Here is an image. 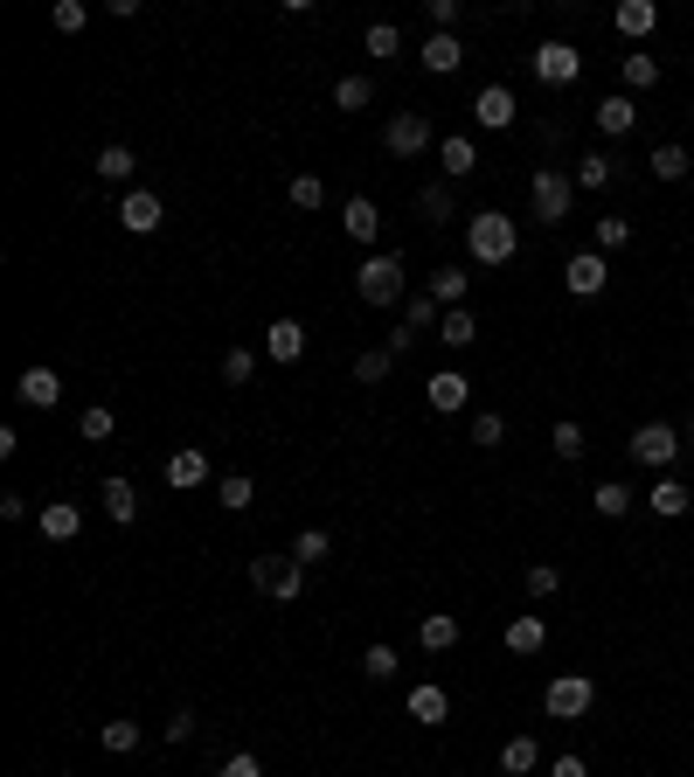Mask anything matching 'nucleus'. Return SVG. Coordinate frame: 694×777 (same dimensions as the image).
Segmentation results:
<instances>
[{
	"label": "nucleus",
	"mask_w": 694,
	"mask_h": 777,
	"mask_svg": "<svg viewBox=\"0 0 694 777\" xmlns=\"http://www.w3.org/2000/svg\"><path fill=\"white\" fill-rule=\"evenodd\" d=\"M514 251H521V230H514V216H500V208H479L473 222H465V257L473 264H514Z\"/></svg>",
	"instance_id": "nucleus-1"
},
{
	"label": "nucleus",
	"mask_w": 694,
	"mask_h": 777,
	"mask_svg": "<svg viewBox=\"0 0 694 777\" xmlns=\"http://www.w3.org/2000/svg\"><path fill=\"white\" fill-rule=\"evenodd\" d=\"M354 299H362V306H397L403 299V257L397 251H368L362 271H354Z\"/></svg>",
	"instance_id": "nucleus-2"
},
{
	"label": "nucleus",
	"mask_w": 694,
	"mask_h": 777,
	"mask_svg": "<svg viewBox=\"0 0 694 777\" xmlns=\"http://www.w3.org/2000/svg\"><path fill=\"white\" fill-rule=\"evenodd\" d=\"M528 202H535V222H541V230H556V222H570V202H576V174H562V167H535V181H528Z\"/></svg>",
	"instance_id": "nucleus-3"
},
{
	"label": "nucleus",
	"mask_w": 694,
	"mask_h": 777,
	"mask_svg": "<svg viewBox=\"0 0 694 777\" xmlns=\"http://www.w3.org/2000/svg\"><path fill=\"white\" fill-rule=\"evenodd\" d=\"M251 583L271 591L278 604H299V591H306V562L299 556H251Z\"/></svg>",
	"instance_id": "nucleus-4"
},
{
	"label": "nucleus",
	"mask_w": 694,
	"mask_h": 777,
	"mask_svg": "<svg viewBox=\"0 0 694 777\" xmlns=\"http://www.w3.org/2000/svg\"><path fill=\"white\" fill-rule=\"evenodd\" d=\"M625 451H632V465L660 472V465H673V459H681V430H673V424H640V430L625 438Z\"/></svg>",
	"instance_id": "nucleus-5"
},
{
	"label": "nucleus",
	"mask_w": 694,
	"mask_h": 777,
	"mask_svg": "<svg viewBox=\"0 0 694 777\" xmlns=\"http://www.w3.org/2000/svg\"><path fill=\"white\" fill-rule=\"evenodd\" d=\"M590 701H597V688L584 673H556L549 688H541V708L556 715V723H576V715H590Z\"/></svg>",
	"instance_id": "nucleus-6"
},
{
	"label": "nucleus",
	"mask_w": 694,
	"mask_h": 777,
	"mask_svg": "<svg viewBox=\"0 0 694 777\" xmlns=\"http://www.w3.org/2000/svg\"><path fill=\"white\" fill-rule=\"evenodd\" d=\"M528 70H535V84H549V90H570L576 77H584V56H576L570 43H541L528 56Z\"/></svg>",
	"instance_id": "nucleus-7"
},
{
	"label": "nucleus",
	"mask_w": 694,
	"mask_h": 777,
	"mask_svg": "<svg viewBox=\"0 0 694 777\" xmlns=\"http://www.w3.org/2000/svg\"><path fill=\"white\" fill-rule=\"evenodd\" d=\"M562 286H570L576 299H597L611 286V264H605V251H576L570 264H562Z\"/></svg>",
	"instance_id": "nucleus-8"
},
{
	"label": "nucleus",
	"mask_w": 694,
	"mask_h": 777,
	"mask_svg": "<svg viewBox=\"0 0 694 777\" xmlns=\"http://www.w3.org/2000/svg\"><path fill=\"white\" fill-rule=\"evenodd\" d=\"M382 146H389L397 160H417L424 146H430V119H424V111H397L389 132H382Z\"/></svg>",
	"instance_id": "nucleus-9"
},
{
	"label": "nucleus",
	"mask_w": 694,
	"mask_h": 777,
	"mask_svg": "<svg viewBox=\"0 0 694 777\" xmlns=\"http://www.w3.org/2000/svg\"><path fill=\"white\" fill-rule=\"evenodd\" d=\"M119 222H125L133 236H154L160 222H167V208H160V195H154V187H133V195L119 202Z\"/></svg>",
	"instance_id": "nucleus-10"
},
{
	"label": "nucleus",
	"mask_w": 694,
	"mask_h": 777,
	"mask_svg": "<svg viewBox=\"0 0 694 777\" xmlns=\"http://www.w3.org/2000/svg\"><path fill=\"white\" fill-rule=\"evenodd\" d=\"M473 119H479L486 132H508V125L521 119V111H514V90H508V84H486L479 98H473Z\"/></svg>",
	"instance_id": "nucleus-11"
},
{
	"label": "nucleus",
	"mask_w": 694,
	"mask_h": 777,
	"mask_svg": "<svg viewBox=\"0 0 694 777\" xmlns=\"http://www.w3.org/2000/svg\"><path fill=\"white\" fill-rule=\"evenodd\" d=\"M299 354H306V327H299V319H271V327H265V362L292 368Z\"/></svg>",
	"instance_id": "nucleus-12"
},
{
	"label": "nucleus",
	"mask_w": 694,
	"mask_h": 777,
	"mask_svg": "<svg viewBox=\"0 0 694 777\" xmlns=\"http://www.w3.org/2000/svg\"><path fill=\"white\" fill-rule=\"evenodd\" d=\"M14 396H22L28 410H56V403H63V375H56V368H22Z\"/></svg>",
	"instance_id": "nucleus-13"
},
{
	"label": "nucleus",
	"mask_w": 694,
	"mask_h": 777,
	"mask_svg": "<svg viewBox=\"0 0 694 777\" xmlns=\"http://www.w3.org/2000/svg\"><path fill=\"white\" fill-rule=\"evenodd\" d=\"M424 396H430V410H438V416H452V410H465V396H473V383H465L459 368H438V375L424 383Z\"/></svg>",
	"instance_id": "nucleus-14"
},
{
	"label": "nucleus",
	"mask_w": 694,
	"mask_h": 777,
	"mask_svg": "<svg viewBox=\"0 0 694 777\" xmlns=\"http://www.w3.org/2000/svg\"><path fill=\"white\" fill-rule=\"evenodd\" d=\"M541 646H549V618H541V611H521V618L508 624V653H514V659H535Z\"/></svg>",
	"instance_id": "nucleus-15"
},
{
	"label": "nucleus",
	"mask_w": 694,
	"mask_h": 777,
	"mask_svg": "<svg viewBox=\"0 0 694 777\" xmlns=\"http://www.w3.org/2000/svg\"><path fill=\"white\" fill-rule=\"evenodd\" d=\"M632 125H640V105H632L625 90H611V98H597V132H605V139H625Z\"/></svg>",
	"instance_id": "nucleus-16"
},
{
	"label": "nucleus",
	"mask_w": 694,
	"mask_h": 777,
	"mask_svg": "<svg viewBox=\"0 0 694 777\" xmlns=\"http://www.w3.org/2000/svg\"><path fill=\"white\" fill-rule=\"evenodd\" d=\"M202 479H209V451H202V445H181L174 451V459H167V486H202Z\"/></svg>",
	"instance_id": "nucleus-17"
},
{
	"label": "nucleus",
	"mask_w": 694,
	"mask_h": 777,
	"mask_svg": "<svg viewBox=\"0 0 694 777\" xmlns=\"http://www.w3.org/2000/svg\"><path fill=\"white\" fill-rule=\"evenodd\" d=\"M417 646H424V653H452V646H459V618H452V611H424V618H417Z\"/></svg>",
	"instance_id": "nucleus-18"
},
{
	"label": "nucleus",
	"mask_w": 694,
	"mask_h": 777,
	"mask_svg": "<svg viewBox=\"0 0 694 777\" xmlns=\"http://www.w3.org/2000/svg\"><path fill=\"white\" fill-rule=\"evenodd\" d=\"M611 22H618V35H632V43H646V35L660 28V0H625V8H618Z\"/></svg>",
	"instance_id": "nucleus-19"
},
{
	"label": "nucleus",
	"mask_w": 694,
	"mask_h": 777,
	"mask_svg": "<svg viewBox=\"0 0 694 777\" xmlns=\"http://www.w3.org/2000/svg\"><path fill=\"white\" fill-rule=\"evenodd\" d=\"M410 715H417V723H452V694L438 688V680H424V688H410Z\"/></svg>",
	"instance_id": "nucleus-20"
},
{
	"label": "nucleus",
	"mask_w": 694,
	"mask_h": 777,
	"mask_svg": "<svg viewBox=\"0 0 694 777\" xmlns=\"http://www.w3.org/2000/svg\"><path fill=\"white\" fill-rule=\"evenodd\" d=\"M77 527H84V507L77 500H49L42 507V535L49 542H77Z\"/></svg>",
	"instance_id": "nucleus-21"
},
{
	"label": "nucleus",
	"mask_w": 694,
	"mask_h": 777,
	"mask_svg": "<svg viewBox=\"0 0 694 777\" xmlns=\"http://www.w3.org/2000/svg\"><path fill=\"white\" fill-rule=\"evenodd\" d=\"M341 230H348L354 243H368V251H375V230H382V216H375V202H368V195H354V202L341 208Z\"/></svg>",
	"instance_id": "nucleus-22"
},
{
	"label": "nucleus",
	"mask_w": 694,
	"mask_h": 777,
	"mask_svg": "<svg viewBox=\"0 0 694 777\" xmlns=\"http://www.w3.org/2000/svg\"><path fill=\"white\" fill-rule=\"evenodd\" d=\"M459 63H465V43H459V35H430V43H424V70H430V77H452Z\"/></svg>",
	"instance_id": "nucleus-23"
},
{
	"label": "nucleus",
	"mask_w": 694,
	"mask_h": 777,
	"mask_svg": "<svg viewBox=\"0 0 694 777\" xmlns=\"http://www.w3.org/2000/svg\"><path fill=\"white\" fill-rule=\"evenodd\" d=\"M618 77H625V98H632V90H653V84H660V56H653V49H632L625 63H618Z\"/></svg>",
	"instance_id": "nucleus-24"
},
{
	"label": "nucleus",
	"mask_w": 694,
	"mask_h": 777,
	"mask_svg": "<svg viewBox=\"0 0 694 777\" xmlns=\"http://www.w3.org/2000/svg\"><path fill=\"white\" fill-rule=\"evenodd\" d=\"M438 160H445V174H452V181H465L479 167V146L465 139V132H452V139H438Z\"/></svg>",
	"instance_id": "nucleus-25"
},
{
	"label": "nucleus",
	"mask_w": 694,
	"mask_h": 777,
	"mask_svg": "<svg viewBox=\"0 0 694 777\" xmlns=\"http://www.w3.org/2000/svg\"><path fill=\"white\" fill-rule=\"evenodd\" d=\"M465 286H473V278H465V264H445V271H430V299H438L445 313L465 306Z\"/></svg>",
	"instance_id": "nucleus-26"
},
{
	"label": "nucleus",
	"mask_w": 694,
	"mask_h": 777,
	"mask_svg": "<svg viewBox=\"0 0 694 777\" xmlns=\"http://www.w3.org/2000/svg\"><path fill=\"white\" fill-rule=\"evenodd\" d=\"M98 500H105V514H111V521H133V514H139L133 479H105V486H98Z\"/></svg>",
	"instance_id": "nucleus-27"
},
{
	"label": "nucleus",
	"mask_w": 694,
	"mask_h": 777,
	"mask_svg": "<svg viewBox=\"0 0 694 777\" xmlns=\"http://www.w3.org/2000/svg\"><path fill=\"white\" fill-rule=\"evenodd\" d=\"M216 507H222V514H251V507H257V486L243 479V472H230V479L216 486Z\"/></svg>",
	"instance_id": "nucleus-28"
},
{
	"label": "nucleus",
	"mask_w": 694,
	"mask_h": 777,
	"mask_svg": "<svg viewBox=\"0 0 694 777\" xmlns=\"http://www.w3.org/2000/svg\"><path fill=\"white\" fill-rule=\"evenodd\" d=\"M687 507H694V493H687L681 479H660V486H653V514H660V521H681Z\"/></svg>",
	"instance_id": "nucleus-29"
},
{
	"label": "nucleus",
	"mask_w": 694,
	"mask_h": 777,
	"mask_svg": "<svg viewBox=\"0 0 694 777\" xmlns=\"http://www.w3.org/2000/svg\"><path fill=\"white\" fill-rule=\"evenodd\" d=\"M438 340H445V348H473V340H479V319L465 313V306H452V313L438 319Z\"/></svg>",
	"instance_id": "nucleus-30"
},
{
	"label": "nucleus",
	"mask_w": 694,
	"mask_h": 777,
	"mask_svg": "<svg viewBox=\"0 0 694 777\" xmlns=\"http://www.w3.org/2000/svg\"><path fill=\"white\" fill-rule=\"evenodd\" d=\"M549 451H556L562 465H576V459H584V451H590V445H584V424H570V416H562V424L549 430Z\"/></svg>",
	"instance_id": "nucleus-31"
},
{
	"label": "nucleus",
	"mask_w": 694,
	"mask_h": 777,
	"mask_svg": "<svg viewBox=\"0 0 694 777\" xmlns=\"http://www.w3.org/2000/svg\"><path fill=\"white\" fill-rule=\"evenodd\" d=\"M646 167H653V181H681V174H694V160H687L673 139H667V146H653V160H646Z\"/></svg>",
	"instance_id": "nucleus-32"
},
{
	"label": "nucleus",
	"mask_w": 694,
	"mask_h": 777,
	"mask_svg": "<svg viewBox=\"0 0 694 777\" xmlns=\"http://www.w3.org/2000/svg\"><path fill=\"white\" fill-rule=\"evenodd\" d=\"M576 187H584V195H605V187H611V154H584V160H576Z\"/></svg>",
	"instance_id": "nucleus-33"
},
{
	"label": "nucleus",
	"mask_w": 694,
	"mask_h": 777,
	"mask_svg": "<svg viewBox=\"0 0 694 777\" xmlns=\"http://www.w3.org/2000/svg\"><path fill=\"white\" fill-rule=\"evenodd\" d=\"M541 764V750H535V736H514V743L508 750H500V770H508V777H528Z\"/></svg>",
	"instance_id": "nucleus-34"
},
{
	"label": "nucleus",
	"mask_w": 694,
	"mask_h": 777,
	"mask_svg": "<svg viewBox=\"0 0 694 777\" xmlns=\"http://www.w3.org/2000/svg\"><path fill=\"white\" fill-rule=\"evenodd\" d=\"M292 556H299V562H306V570H313V562H327V556H333V542H327V527H299V535H292Z\"/></svg>",
	"instance_id": "nucleus-35"
},
{
	"label": "nucleus",
	"mask_w": 694,
	"mask_h": 777,
	"mask_svg": "<svg viewBox=\"0 0 694 777\" xmlns=\"http://www.w3.org/2000/svg\"><path fill=\"white\" fill-rule=\"evenodd\" d=\"M417 216H424V222H452V216H459L452 187H445V181H438V187H424V195H417Z\"/></svg>",
	"instance_id": "nucleus-36"
},
{
	"label": "nucleus",
	"mask_w": 694,
	"mask_h": 777,
	"mask_svg": "<svg viewBox=\"0 0 694 777\" xmlns=\"http://www.w3.org/2000/svg\"><path fill=\"white\" fill-rule=\"evenodd\" d=\"M590 500H597V514H605V521H625L632 514V486H618V479H605Z\"/></svg>",
	"instance_id": "nucleus-37"
},
{
	"label": "nucleus",
	"mask_w": 694,
	"mask_h": 777,
	"mask_svg": "<svg viewBox=\"0 0 694 777\" xmlns=\"http://www.w3.org/2000/svg\"><path fill=\"white\" fill-rule=\"evenodd\" d=\"M438 319H445V313H438V299H430V292H417V299L403 306V327H410V333H438Z\"/></svg>",
	"instance_id": "nucleus-38"
},
{
	"label": "nucleus",
	"mask_w": 694,
	"mask_h": 777,
	"mask_svg": "<svg viewBox=\"0 0 694 777\" xmlns=\"http://www.w3.org/2000/svg\"><path fill=\"white\" fill-rule=\"evenodd\" d=\"M389 368H397V354H389V348H368V354H354V383H368V389L382 383Z\"/></svg>",
	"instance_id": "nucleus-39"
},
{
	"label": "nucleus",
	"mask_w": 694,
	"mask_h": 777,
	"mask_svg": "<svg viewBox=\"0 0 694 777\" xmlns=\"http://www.w3.org/2000/svg\"><path fill=\"white\" fill-rule=\"evenodd\" d=\"M133 146H105V154H98V181H133Z\"/></svg>",
	"instance_id": "nucleus-40"
},
{
	"label": "nucleus",
	"mask_w": 694,
	"mask_h": 777,
	"mask_svg": "<svg viewBox=\"0 0 694 777\" xmlns=\"http://www.w3.org/2000/svg\"><path fill=\"white\" fill-rule=\"evenodd\" d=\"M98 743H105L111 756H125V750H139V723H125V715H119V723H105V729H98Z\"/></svg>",
	"instance_id": "nucleus-41"
},
{
	"label": "nucleus",
	"mask_w": 694,
	"mask_h": 777,
	"mask_svg": "<svg viewBox=\"0 0 694 777\" xmlns=\"http://www.w3.org/2000/svg\"><path fill=\"white\" fill-rule=\"evenodd\" d=\"M368 98H375L368 77H341V84H333V105H341V111H368Z\"/></svg>",
	"instance_id": "nucleus-42"
},
{
	"label": "nucleus",
	"mask_w": 694,
	"mask_h": 777,
	"mask_svg": "<svg viewBox=\"0 0 694 777\" xmlns=\"http://www.w3.org/2000/svg\"><path fill=\"white\" fill-rule=\"evenodd\" d=\"M632 243V216H597V251H625Z\"/></svg>",
	"instance_id": "nucleus-43"
},
{
	"label": "nucleus",
	"mask_w": 694,
	"mask_h": 777,
	"mask_svg": "<svg viewBox=\"0 0 694 777\" xmlns=\"http://www.w3.org/2000/svg\"><path fill=\"white\" fill-rule=\"evenodd\" d=\"M77 430H84V438H90V445H105V438H111V430H119V416H111L105 403H90V410L77 416Z\"/></svg>",
	"instance_id": "nucleus-44"
},
{
	"label": "nucleus",
	"mask_w": 694,
	"mask_h": 777,
	"mask_svg": "<svg viewBox=\"0 0 694 777\" xmlns=\"http://www.w3.org/2000/svg\"><path fill=\"white\" fill-rule=\"evenodd\" d=\"M397 49H403V28H397V22H375V28H368V56H375V63H382V56H397Z\"/></svg>",
	"instance_id": "nucleus-45"
},
{
	"label": "nucleus",
	"mask_w": 694,
	"mask_h": 777,
	"mask_svg": "<svg viewBox=\"0 0 694 777\" xmlns=\"http://www.w3.org/2000/svg\"><path fill=\"white\" fill-rule=\"evenodd\" d=\"M500 438H508V416H494V410H479V416H473V445H486V451H494Z\"/></svg>",
	"instance_id": "nucleus-46"
},
{
	"label": "nucleus",
	"mask_w": 694,
	"mask_h": 777,
	"mask_svg": "<svg viewBox=\"0 0 694 777\" xmlns=\"http://www.w3.org/2000/svg\"><path fill=\"white\" fill-rule=\"evenodd\" d=\"M562 591V570H556V562H535V570H528V597L541 604V597H556Z\"/></svg>",
	"instance_id": "nucleus-47"
},
{
	"label": "nucleus",
	"mask_w": 694,
	"mask_h": 777,
	"mask_svg": "<svg viewBox=\"0 0 694 777\" xmlns=\"http://www.w3.org/2000/svg\"><path fill=\"white\" fill-rule=\"evenodd\" d=\"M251 375H257V354H251V348H230V354H222V383H251Z\"/></svg>",
	"instance_id": "nucleus-48"
},
{
	"label": "nucleus",
	"mask_w": 694,
	"mask_h": 777,
	"mask_svg": "<svg viewBox=\"0 0 694 777\" xmlns=\"http://www.w3.org/2000/svg\"><path fill=\"white\" fill-rule=\"evenodd\" d=\"M320 202H327V181L320 174H299L292 181V208H320Z\"/></svg>",
	"instance_id": "nucleus-49"
},
{
	"label": "nucleus",
	"mask_w": 694,
	"mask_h": 777,
	"mask_svg": "<svg viewBox=\"0 0 694 777\" xmlns=\"http://www.w3.org/2000/svg\"><path fill=\"white\" fill-rule=\"evenodd\" d=\"M49 22L63 28V35H77V28L90 22V8H84V0H56V14H49Z\"/></svg>",
	"instance_id": "nucleus-50"
},
{
	"label": "nucleus",
	"mask_w": 694,
	"mask_h": 777,
	"mask_svg": "<svg viewBox=\"0 0 694 777\" xmlns=\"http://www.w3.org/2000/svg\"><path fill=\"white\" fill-rule=\"evenodd\" d=\"M362 667H368V680H389V673H397V646H368Z\"/></svg>",
	"instance_id": "nucleus-51"
},
{
	"label": "nucleus",
	"mask_w": 694,
	"mask_h": 777,
	"mask_svg": "<svg viewBox=\"0 0 694 777\" xmlns=\"http://www.w3.org/2000/svg\"><path fill=\"white\" fill-rule=\"evenodd\" d=\"M216 777H265V764H257V756H251V750H236V756H230V764H222Z\"/></svg>",
	"instance_id": "nucleus-52"
},
{
	"label": "nucleus",
	"mask_w": 694,
	"mask_h": 777,
	"mask_svg": "<svg viewBox=\"0 0 694 777\" xmlns=\"http://www.w3.org/2000/svg\"><path fill=\"white\" fill-rule=\"evenodd\" d=\"M187 736H195V708H174L167 715V743H187Z\"/></svg>",
	"instance_id": "nucleus-53"
},
{
	"label": "nucleus",
	"mask_w": 694,
	"mask_h": 777,
	"mask_svg": "<svg viewBox=\"0 0 694 777\" xmlns=\"http://www.w3.org/2000/svg\"><path fill=\"white\" fill-rule=\"evenodd\" d=\"M549 777H590V764H584V756H556Z\"/></svg>",
	"instance_id": "nucleus-54"
},
{
	"label": "nucleus",
	"mask_w": 694,
	"mask_h": 777,
	"mask_svg": "<svg viewBox=\"0 0 694 777\" xmlns=\"http://www.w3.org/2000/svg\"><path fill=\"white\" fill-rule=\"evenodd\" d=\"M681 445H694V416H687V424H681Z\"/></svg>",
	"instance_id": "nucleus-55"
}]
</instances>
